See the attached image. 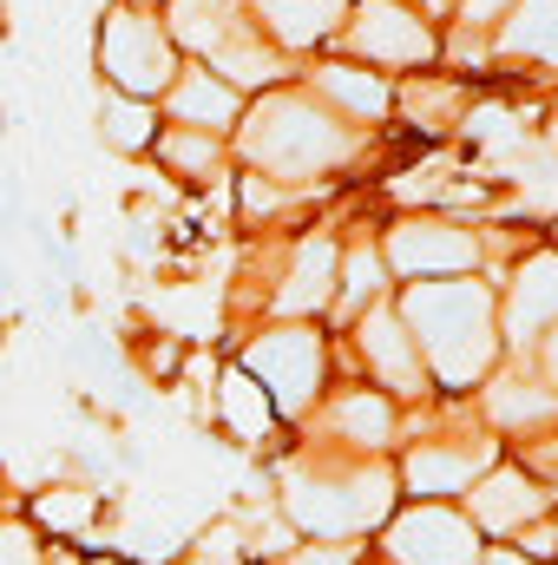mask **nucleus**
<instances>
[{
  "mask_svg": "<svg viewBox=\"0 0 558 565\" xmlns=\"http://www.w3.org/2000/svg\"><path fill=\"white\" fill-rule=\"evenodd\" d=\"M401 322L415 329V349H427L433 375L453 388H466L493 362V296L480 282H415Z\"/></svg>",
  "mask_w": 558,
  "mask_h": 565,
  "instance_id": "f257e3e1",
  "label": "nucleus"
},
{
  "mask_svg": "<svg viewBox=\"0 0 558 565\" xmlns=\"http://www.w3.org/2000/svg\"><path fill=\"white\" fill-rule=\"evenodd\" d=\"M244 151H250L270 178H315V171H329V164L348 158V132H342L315 99L277 93V99H264V106L250 113Z\"/></svg>",
  "mask_w": 558,
  "mask_h": 565,
  "instance_id": "f03ea898",
  "label": "nucleus"
},
{
  "mask_svg": "<svg viewBox=\"0 0 558 565\" xmlns=\"http://www.w3.org/2000/svg\"><path fill=\"white\" fill-rule=\"evenodd\" d=\"M99 73L119 86V99L151 106V99L171 93V79H178L171 33H164L144 7H119V13H106V33H99Z\"/></svg>",
  "mask_w": 558,
  "mask_h": 565,
  "instance_id": "7ed1b4c3",
  "label": "nucleus"
},
{
  "mask_svg": "<svg viewBox=\"0 0 558 565\" xmlns=\"http://www.w3.org/2000/svg\"><path fill=\"white\" fill-rule=\"evenodd\" d=\"M289 513L296 526L335 540V533H355V526H375L388 513V473H355V480H296L289 487Z\"/></svg>",
  "mask_w": 558,
  "mask_h": 565,
  "instance_id": "20e7f679",
  "label": "nucleus"
},
{
  "mask_svg": "<svg viewBox=\"0 0 558 565\" xmlns=\"http://www.w3.org/2000/svg\"><path fill=\"white\" fill-rule=\"evenodd\" d=\"M257 388H270V402L302 415L315 402V382H322V342L309 329H270L250 342V369H244Z\"/></svg>",
  "mask_w": 558,
  "mask_h": 565,
  "instance_id": "39448f33",
  "label": "nucleus"
},
{
  "mask_svg": "<svg viewBox=\"0 0 558 565\" xmlns=\"http://www.w3.org/2000/svg\"><path fill=\"white\" fill-rule=\"evenodd\" d=\"M348 46H355L362 60H375V66H420V60L433 53V33H427V20H420L415 7H401V0H368V7L348 20Z\"/></svg>",
  "mask_w": 558,
  "mask_h": 565,
  "instance_id": "423d86ee",
  "label": "nucleus"
},
{
  "mask_svg": "<svg viewBox=\"0 0 558 565\" xmlns=\"http://www.w3.org/2000/svg\"><path fill=\"white\" fill-rule=\"evenodd\" d=\"M388 257H395L401 277H460V270L480 264L473 237H466L460 224H440V217H415V224H401V231L388 237Z\"/></svg>",
  "mask_w": 558,
  "mask_h": 565,
  "instance_id": "0eeeda50",
  "label": "nucleus"
},
{
  "mask_svg": "<svg viewBox=\"0 0 558 565\" xmlns=\"http://www.w3.org/2000/svg\"><path fill=\"white\" fill-rule=\"evenodd\" d=\"M388 553L401 565H480V540H473V526L453 520L447 507H415V513L395 526Z\"/></svg>",
  "mask_w": 558,
  "mask_h": 565,
  "instance_id": "6e6552de",
  "label": "nucleus"
},
{
  "mask_svg": "<svg viewBox=\"0 0 558 565\" xmlns=\"http://www.w3.org/2000/svg\"><path fill=\"white\" fill-rule=\"evenodd\" d=\"M171 119H178V132L217 139L224 126H237V86L217 73H178L171 79Z\"/></svg>",
  "mask_w": 558,
  "mask_h": 565,
  "instance_id": "1a4fd4ad",
  "label": "nucleus"
},
{
  "mask_svg": "<svg viewBox=\"0 0 558 565\" xmlns=\"http://www.w3.org/2000/svg\"><path fill=\"white\" fill-rule=\"evenodd\" d=\"M362 355L375 362V375H382L388 388L420 395V355H415V335H408V322H401V316L375 309V316L362 322Z\"/></svg>",
  "mask_w": 558,
  "mask_h": 565,
  "instance_id": "9d476101",
  "label": "nucleus"
},
{
  "mask_svg": "<svg viewBox=\"0 0 558 565\" xmlns=\"http://www.w3.org/2000/svg\"><path fill=\"white\" fill-rule=\"evenodd\" d=\"M250 7H257V20L277 46H315V40L335 33L348 0H250Z\"/></svg>",
  "mask_w": 558,
  "mask_h": 565,
  "instance_id": "9b49d317",
  "label": "nucleus"
},
{
  "mask_svg": "<svg viewBox=\"0 0 558 565\" xmlns=\"http://www.w3.org/2000/svg\"><path fill=\"white\" fill-rule=\"evenodd\" d=\"M473 513H480V526H486V533H519L526 520H539V513H546V493H539L526 473H493V480L473 493Z\"/></svg>",
  "mask_w": 558,
  "mask_h": 565,
  "instance_id": "f8f14e48",
  "label": "nucleus"
},
{
  "mask_svg": "<svg viewBox=\"0 0 558 565\" xmlns=\"http://www.w3.org/2000/svg\"><path fill=\"white\" fill-rule=\"evenodd\" d=\"M486 467V447H447V440H427L415 460H408V487L440 500V493H460L473 487V473Z\"/></svg>",
  "mask_w": 558,
  "mask_h": 565,
  "instance_id": "ddd939ff",
  "label": "nucleus"
},
{
  "mask_svg": "<svg viewBox=\"0 0 558 565\" xmlns=\"http://www.w3.org/2000/svg\"><path fill=\"white\" fill-rule=\"evenodd\" d=\"M329 296H335V244H329V237H309V244L296 250L289 282L277 289V309L302 316V309H322Z\"/></svg>",
  "mask_w": 558,
  "mask_h": 565,
  "instance_id": "4468645a",
  "label": "nucleus"
},
{
  "mask_svg": "<svg viewBox=\"0 0 558 565\" xmlns=\"http://www.w3.org/2000/svg\"><path fill=\"white\" fill-rule=\"evenodd\" d=\"M546 322H558V257H533L513 296V342H539Z\"/></svg>",
  "mask_w": 558,
  "mask_h": 565,
  "instance_id": "2eb2a0df",
  "label": "nucleus"
},
{
  "mask_svg": "<svg viewBox=\"0 0 558 565\" xmlns=\"http://www.w3.org/2000/svg\"><path fill=\"white\" fill-rule=\"evenodd\" d=\"M237 13H244V0H171V26H178V40L197 46V53H217L230 33H244Z\"/></svg>",
  "mask_w": 558,
  "mask_h": 565,
  "instance_id": "dca6fc26",
  "label": "nucleus"
},
{
  "mask_svg": "<svg viewBox=\"0 0 558 565\" xmlns=\"http://www.w3.org/2000/svg\"><path fill=\"white\" fill-rule=\"evenodd\" d=\"M315 86H322L342 113H355V119H382V113H388V86H382L375 73H362V66H322Z\"/></svg>",
  "mask_w": 558,
  "mask_h": 565,
  "instance_id": "f3484780",
  "label": "nucleus"
},
{
  "mask_svg": "<svg viewBox=\"0 0 558 565\" xmlns=\"http://www.w3.org/2000/svg\"><path fill=\"white\" fill-rule=\"evenodd\" d=\"M217 408H224V422L237 427V440H264V434H270V395H264L244 369H230V375H224Z\"/></svg>",
  "mask_w": 558,
  "mask_h": 565,
  "instance_id": "a211bd4d",
  "label": "nucleus"
},
{
  "mask_svg": "<svg viewBox=\"0 0 558 565\" xmlns=\"http://www.w3.org/2000/svg\"><path fill=\"white\" fill-rule=\"evenodd\" d=\"M506 53L558 60V0H519V13L506 20Z\"/></svg>",
  "mask_w": 558,
  "mask_h": 565,
  "instance_id": "6ab92c4d",
  "label": "nucleus"
},
{
  "mask_svg": "<svg viewBox=\"0 0 558 565\" xmlns=\"http://www.w3.org/2000/svg\"><path fill=\"white\" fill-rule=\"evenodd\" d=\"M99 132H106V145L112 151H144V145L158 139V113L151 106H139V99H106L99 106Z\"/></svg>",
  "mask_w": 558,
  "mask_h": 565,
  "instance_id": "aec40b11",
  "label": "nucleus"
},
{
  "mask_svg": "<svg viewBox=\"0 0 558 565\" xmlns=\"http://www.w3.org/2000/svg\"><path fill=\"white\" fill-rule=\"evenodd\" d=\"M335 427H342L348 440H362V447H382V440L395 434V408H388L382 395H348V402L335 408Z\"/></svg>",
  "mask_w": 558,
  "mask_h": 565,
  "instance_id": "412c9836",
  "label": "nucleus"
},
{
  "mask_svg": "<svg viewBox=\"0 0 558 565\" xmlns=\"http://www.w3.org/2000/svg\"><path fill=\"white\" fill-rule=\"evenodd\" d=\"M158 158L171 171H184V178H211L217 171V139H204V132H164L158 139Z\"/></svg>",
  "mask_w": 558,
  "mask_h": 565,
  "instance_id": "4be33fe9",
  "label": "nucleus"
},
{
  "mask_svg": "<svg viewBox=\"0 0 558 565\" xmlns=\"http://www.w3.org/2000/svg\"><path fill=\"white\" fill-rule=\"evenodd\" d=\"M493 415H500V422H546V415H552V395H546V388H526V382H500V388H493Z\"/></svg>",
  "mask_w": 558,
  "mask_h": 565,
  "instance_id": "5701e85b",
  "label": "nucleus"
},
{
  "mask_svg": "<svg viewBox=\"0 0 558 565\" xmlns=\"http://www.w3.org/2000/svg\"><path fill=\"white\" fill-rule=\"evenodd\" d=\"M33 513H40L46 526H60V533H79V526L93 520V493H73V487H53V493H40V500H33Z\"/></svg>",
  "mask_w": 558,
  "mask_h": 565,
  "instance_id": "b1692460",
  "label": "nucleus"
},
{
  "mask_svg": "<svg viewBox=\"0 0 558 565\" xmlns=\"http://www.w3.org/2000/svg\"><path fill=\"white\" fill-rule=\"evenodd\" d=\"M375 289H382V257L355 250V257H348V289H342V296H348V309H355L362 296H375Z\"/></svg>",
  "mask_w": 558,
  "mask_h": 565,
  "instance_id": "393cba45",
  "label": "nucleus"
},
{
  "mask_svg": "<svg viewBox=\"0 0 558 565\" xmlns=\"http://www.w3.org/2000/svg\"><path fill=\"white\" fill-rule=\"evenodd\" d=\"M0 565H40V540L26 526H0Z\"/></svg>",
  "mask_w": 558,
  "mask_h": 565,
  "instance_id": "a878e982",
  "label": "nucleus"
},
{
  "mask_svg": "<svg viewBox=\"0 0 558 565\" xmlns=\"http://www.w3.org/2000/svg\"><path fill=\"white\" fill-rule=\"evenodd\" d=\"M302 565H348L342 546H315V553H302Z\"/></svg>",
  "mask_w": 558,
  "mask_h": 565,
  "instance_id": "bb28decb",
  "label": "nucleus"
},
{
  "mask_svg": "<svg viewBox=\"0 0 558 565\" xmlns=\"http://www.w3.org/2000/svg\"><path fill=\"white\" fill-rule=\"evenodd\" d=\"M500 7H506V0H466V20H493Z\"/></svg>",
  "mask_w": 558,
  "mask_h": 565,
  "instance_id": "cd10ccee",
  "label": "nucleus"
},
{
  "mask_svg": "<svg viewBox=\"0 0 558 565\" xmlns=\"http://www.w3.org/2000/svg\"><path fill=\"white\" fill-rule=\"evenodd\" d=\"M539 342H546V369H552V382H558V329L552 335H539Z\"/></svg>",
  "mask_w": 558,
  "mask_h": 565,
  "instance_id": "c85d7f7f",
  "label": "nucleus"
},
{
  "mask_svg": "<svg viewBox=\"0 0 558 565\" xmlns=\"http://www.w3.org/2000/svg\"><path fill=\"white\" fill-rule=\"evenodd\" d=\"M184 565H230V559H204V553H197V559H184Z\"/></svg>",
  "mask_w": 558,
  "mask_h": 565,
  "instance_id": "c756f323",
  "label": "nucleus"
},
{
  "mask_svg": "<svg viewBox=\"0 0 558 565\" xmlns=\"http://www.w3.org/2000/svg\"><path fill=\"white\" fill-rule=\"evenodd\" d=\"M427 7H440V0H427Z\"/></svg>",
  "mask_w": 558,
  "mask_h": 565,
  "instance_id": "7c9ffc66",
  "label": "nucleus"
},
{
  "mask_svg": "<svg viewBox=\"0 0 558 565\" xmlns=\"http://www.w3.org/2000/svg\"><path fill=\"white\" fill-rule=\"evenodd\" d=\"M132 7H144V0H132Z\"/></svg>",
  "mask_w": 558,
  "mask_h": 565,
  "instance_id": "2f4dec72",
  "label": "nucleus"
}]
</instances>
